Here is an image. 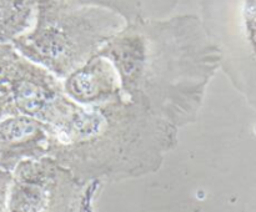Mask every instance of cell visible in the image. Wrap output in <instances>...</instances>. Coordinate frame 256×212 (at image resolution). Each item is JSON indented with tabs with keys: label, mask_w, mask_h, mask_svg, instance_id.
I'll use <instances>...</instances> for the list:
<instances>
[{
	"label": "cell",
	"mask_w": 256,
	"mask_h": 212,
	"mask_svg": "<svg viewBox=\"0 0 256 212\" xmlns=\"http://www.w3.org/2000/svg\"><path fill=\"white\" fill-rule=\"evenodd\" d=\"M64 94L80 106H100L124 97L112 62L95 55L62 80Z\"/></svg>",
	"instance_id": "cell-7"
},
{
	"label": "cell",
	"mask_w": 256,
	"mask_h": 212,
	"mask_svg": "<svg viewBox=\"0 0 256 212\" xmlns=\"http://www.w3.org/2000/svg\"><path fill=\"white\" fill-rule=\"evenodd\" d=\"M15 114H18V112L15 110L14 105H12V99L4 90L0 89V120Z\"/></svg>",
	"instance_id": "cell-11"
},
{
	"label": "cell",
	"mask_w": 256,
	"mask_h": 212,
	"mask_svg": "<svg viewBox=\"0 0 256 212\" xmlns=\"http://www.w3.org/2000/svg\"><path fill=\"white\" fill-rule=\"evenodd\" d=\"M49 126L34 117L15 114L0 120V169L12 172L25 160L46 156Z\"/></svg>",
	"instance_id": "cell-6"
},
{
	"label": "cell",
	"mask_w": 256,
	"mask_h": 212,
	"mask_svg": "<svg viewBox=\"0 0 256 212\" xmlns=\"http://www.w3.org/2000/svg\"><path fill=\"white\" fill-rule=\"evenodd\" d=\"M125 24L120 15L102 7L36 0L32 27L12 45L62 81L95 56Z\"/></svg>",
	"instance_id": "cell-3"
},
{
	"label": "cell",
	"mask_w": 256,
	"mask_h": 212,
	"mask_svg": "<svg viewBox=\"0 0 256 212\" xmlns=\"http://www.w3.org/2000/svg\"><path fill=\"white\" fill-rule=\"evenodd\" d=\"M36 0H0V45L12 44L32 27Z\"/></svg>",
	"instance_id": "cell-9"
},
{
	"label": "cell",
	"mask_w": 256,
	"mask_h": 212,
	"mask_svg": "<svg viewBox=\"0 0 256 212\" xmlns=\"http://www.w3.org/2000/svg\"><path fill=\"white\" fill-rule=\"evenodd\" d=\"M52 157L86 182H119L159 171L179 129L126 97L80 106L62 95L46 120Z\"/></svg>",
	"instance_id": "cell-2"
},
{
	"label": "cell",
	"mask_w": 256,
	"mask_h": 212,
	"mask_svg": "<svg viewBox=\"0 0 256 212\" xmlns=\"http://www.w3.org/2000/svg\"><path fill=\"white\" fill-rule=\"evenodd\" d=\"M102 187L50 156L25 160L12 171L6 212H94Z\"/></svg>",
	"instance_id": "cell-4"
},
{
	"label": "cell",
	"mask_w": 256,
	"mask_h": 212,
	"mask_svg": "<svg viewBox=\"0 0 256 212\" xmlns=\"http://www.w3.org/2000/svg\"><path fill=\"white\" fill-rule=\"evenodd\" d=\"M0 89L9 95L18 114L45 124L64 95L62 80L20 55L12 44L0 45Z\"/></svg>",
	"instance_id": "cell-5"
},
{
	"label": "cell",
	"mask_w": 256,
	"mask_h": 212,
	"mask_svg": "<svg viewBox=\"0 0 256 212\" xmlns=\"http://www.w3.org/2000/svg\"><path fill=\"white\" fill-rule=\"evenodd\" d=\"M76 6H96L120 15L125 22L168 17L178 0H56Z\"/></svg>",
	"instance_id": "cell-8"
},
{
	"label": "cell",
	"mask_w": 256,
	"mask_h": 212,
	"mask_svg": "<svg viewBox=\"0 0 256 212\" xmlns=\"http://www.w3.org/2000/svg\"><path fill=\"white\" fill-rule=\"evenodd\" d=\"M96 55L115 67L126 99L178 129L196 121L222 65L219 49L192 14L128 22Z\"/></svg>",
	"instance_id": "cell-1"
},
{
	"label": "cell",
	"mask_w": 256,
	"mask_h": 212,
	"mask_svg": "<svg viewBox=\"0 0 256 212\" xmlns=\"http://www.w3.org/2000/svg\"><path fill=\"white\" fill-rule=\"evenodd\" d=\"M12 172L0 169V212H6L8 191H9Z\"/></svg>",
	"instance_id": "cell-10"
}]
</instances>
